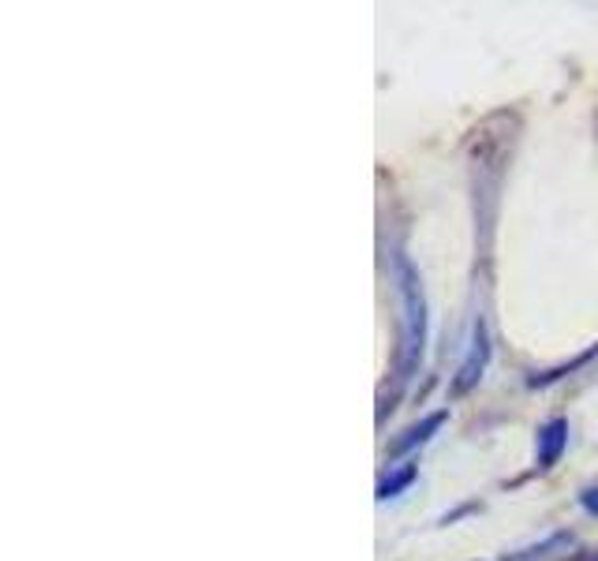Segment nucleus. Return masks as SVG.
I'll use <instances>...</instances> for the list:
<instances>
[{
	"label": "nucleus",
	"mask_w": 598,
	"mask_h": 561,
	"mask_svg": "<svg viewBox=\"0 0 598 561\" xmlns=\"http://www.w3.org/2000/svg\"><path fill=\"white\" fill-rule=\"evenodd\" d=\"M393 280L401 296V356H396V378H407L419 370L423 352H427V300H423V280L412 259L396 251L393 255Z\"/></svg>",
	"instance_id": "1"
},
{
	"label": "nucleus",
	"mask_w": 598,
	"mask_h": 561,
	"mask_svg": "<svg viewBox=\"0 0 598 561\" xmlns=\"http://www.w3.org/2000/svg\"><path fill=\"white\" fill-rule=\"evenodd\" d=\"M446 420H449V412H446V409H441V412H430V415H423L419 423H412V427L401 431L393 442H389L386 457H389V460H401V457H407V454H415V449L427 446V442L434 438V434H438L441 427H446Z\"/></svg>",
	"instance_id": "3"
},
{
	"label": "nucleus",
	"mask_w": 598,
	"mask_h": 561,
	"mask_svg": "<svg viewBox=\"0 0 598 561\" xmlns=\"http://www.w3.org/2000/svg\"><path fill=\"white\" fill-rule=\"evenodd\" d=\"M579 505H584L591 517H598V486H591V491H584L579 494Z\"/></svg>",
	"instance_id": "7"
},
{
	"label": "nucleus",
	"mask_w": 598,
	"mask_h": 561,
	"mask_svg": "<svg viewBox=\"0 0 598 561\" xmlns=\"http://www.w3.org/2000/svg\"><path fill=\"white\" fill-rule=\"evenodd\" d=\"M568 446V420H550L539 431V472H550Z\"/></svg>",
	"instance_id": "4"
},
{
	"label": "nucleus",
	"mask_w": 598,
	"mask_h": 561,
	"mask_svg": "<svg viewBox=\"0 0 598 561\" xmlns=\"http://www.w3.org/2000/svg\"><path fill=\"white\" fill-rule=\"evenodd\" d=\"M568 542H573V536H554V539L542 542V547L520 550V554H516V561H539V558H550V550H554V547H568Z\"/></svg>",
	"instance_id": "6"
},
{
	"label": "nucleus",
	"mask_w": 598,
	"mask_h": 561,
	"mask_svg": "<svg viewBox=\"0 0 598 561\" xmlns=\"http://www.w3.org/2000/svg\"><path fill=\"white\" fill-rule=\"evenodd\" d=\"M591 561H598V554H595V558H591Z\"/></svg>",
	"instance_id": "8"
},
{
	"label": "nucleus",
	"mask_w": 598,
	"mask_h": 561,
	"mask_svg": "<svg viewBox=\"0 0 598 561\" xmlns=\"http://www.w3.org/2000/svg\"><path fill=\"white\" fill-rule=\"evenodd\" d=\"M486 364H491V333H486V322H483V319H475V330H471L468 356H464V364L457 367V378H452L449 393H452V397L471 393V389L479 386V378H483Z\"/></svg>",
	"instance_id": "2"
},
{
	"label": "nucleus",
	"mask_w": 598,
	"mask_h": 561,
	"mask_svg": "<svg viewBox=\"0 0 598 561\" xmlns=\"http://www.w3.org/2000/svg\"><path fill=\"white\" fill-rule=\"evenodd\" d=\"M415 476H419V468H415V465H401L396 472H389L382 483H378V502H389V497L407 491V486L415 483Z\"/></svg>",
	"instance_id": "5"
}]
</instances>
